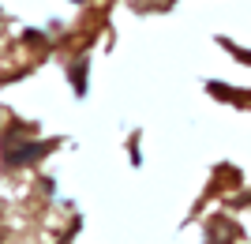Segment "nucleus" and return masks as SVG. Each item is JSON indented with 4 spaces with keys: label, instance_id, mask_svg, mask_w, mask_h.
Here are the masks:
<instances>
[]
</instances>
